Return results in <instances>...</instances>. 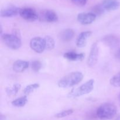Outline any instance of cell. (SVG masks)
Segmentation results:
<instances>
[{
	"label": "cell",
	"instance_id": "4fadbf2b",
	"mask_svg": "<svg viewBox=\"0 0 120 120\" xmlns=\"http://www.w3.org/2000/svg\"><path fill=\"white\" fill-rule=\"evenodd\" d=\"M42 18L44 21L48 22H55L58 20L57 15L52 10H46L43 11Z\"/></svg>",
	"mask_w": 120,
	"mask_h": 120
},
{
	"label": "cell",
	"instance_id": "cb8c5ba5",
	"mask_svg": "<svg viewBox=\"0 0 120 120\" xmlns=\"http://www.w3.org/2000/svg\"><path fill=\"white\" fill-rule=\"evenodd\" d=\"M73 3L79 7H83L85 5L87 0H71Z\"/></svg>",
	"mask_w": 120,
	"mask_h": 120
},
{
	"label": "cell",
	"instance_id": "484cf974",
	"mask_svg": "<svg viewBox=\"0 0 120 120\" xmlns=\"http://www.w3.org/2000/svg\"><path fill=\"white\" fill-rule=\"evenodd\" d=\"M0 120H5V117L1 114V116H0Z\"/></svg>",
	"mask_w": 120,
	"mask_h": 120
},
{
	"label": "cell",
	"instance_id": "ffe728a7",
	"mask_svg": "<svg viewBox=\"0 0 120 120\" xmlns=\"http://www.w3.org/2000/svg\"><path fill=\"white\" fill-rule=\"evenodd\" d=\"M44 39L45 40L46 49H47V50H52V49L55 48V41L51 36H46Z\"/></svg>",
	"mask_w": 120,
	"mask_h": 120
},
{
	"label": "cell",
	"instance_id": "5bb4252c",
	"mask_svg": "<svg viewBox=\"0 0 120 120\" xmlns=\"http://www.w3.org/2000/svg\"><path fill=\"white\" fill-rule=\"evenodd\" d=\"M75 31L71 29H67L60 33L59 38L63 42H69L74 38Z\"/></svg>",
	"mask_w": 120,
	"mask_h": 120
},
{
	"label": "cell",
	"instance_id": "277c9868",
	"mask_svg": "<svg viewBox=\"0 0 120 120\" xmlns=\"http://www.w3.org/2000/svg\"><path fill=\"white\" fill-rule=\"evenodd\" d=\"M2 39L5 44L12 49H18L22 46L21 38L14 34H4L2 36Z\"/></svg>",
	"mask_w": 120,
	"mask_h": 120
},
{
	"label": "cell",
	"instance_id": "6da1fadb",
	"mask_svg": "<svg viewBox=\"0 0 120 120\" xmlns=\"http://www.w3.org/2000/svg\"><path fill=\"white\" fill-rule=\"evenodd\" d=\"M83 75L80 71H73L61 79L58 82V86L60 88H70L79 84L82 81Z\"/></svg>",
	"mask_w": 120,
	"mask_h": 120
},
{
	"label": "cell",
	"instance_id": "603a6c76",
	"mask_svg": "<svg viewBox=\"0 0 120 120\" xmlns=\"http://www.w3.org/2000/svg\"><path fill=\"white\" fill-rule=\"evenodd\" d=\"M32 69L35 72H38L41 69L42 67V64L40 61L35 60L31 64Z\"/></svg>",
	"mask_w": 120,
	"mask_h": 120
},
{
	"label": "cell",
	"instance_id": "52a82bcc",
	"mask_svg": "<svg viewBox=\"0 0 120 120\" xmlns=\"http://www.w3.org/2000/svg\"><path fill=\"white\" fill-rule=\"evenodd\" d=\"M98 47L97 42H95L91 46L90 52L87 59V64L89 67H94L98 61Z\"/></svg>",
	"mask_w": 120,
	"mask_h": 120
},
{
	"label": "cell",
	"instance_id": "9a60e30c",
	"mask_svg": "<svg viewBox=\"0 0 120 120\" xmlns=\"http://www.w3.org/2000/svg\"><path fill=\"white\" fill-rule=\"evenodd\" d=\"M84 53H77L74 52H69L64 54V57L70 61L75 62V61L82 60L84 57Z\"/></svg>",
	"mask_w": 120,
	"mask_h": 120
},
{
	"label": "cell",
	"instance_id": "e0dca14e",
	"mask_svg": "<svg viewBox=\"0 0 120 120\" xmlns=\"http://www.w3.org/2000/svg\"><path fill=\"white\" fill-rule=\"evenodd\" d=\"M21 87V84H19V83H15V84L9 86L8 87H7L6 89V93L9 96H15L18 93L19 90H20Z\"/></svg>",
	"mask_w": 120,
	"mask_h": 120
},
{
	"label": "cell",
	"instance_id": "44dd1931",
	"mask_svg": "<svg viewBox=\"0 0 120 120\" xmlns=\"http://www.w3.org/2000/svg\"><path fill=\"white\" fill-rule=\"evenodd\" d=\"M110 84L116 87H120V72L116 74L110 79Z\"/></svg>",
	"mask_w": 120,
	"mask_h": 120
},
{
	"label": "cell",
	"instance_id": "7a4b0ae2",
	"mask_svg": "<svg viewBox=\"0 0 120 120\" xmlns=\"http://www.w3.org/2000/svg\"><path fill=\"white\" fill-rule=\"evenodd\" d=\"M117 112V108L116 105L112 103H105L98 108L97 116L101 120H111L116 116Z\"/></svg>",
	"mask_w": 120,
	"mask_h": 120
},
{
	"label": "cell",
	"instance_id": "8fae6325",
	"mask_svg": "<svg viewBox=\"0 0 120 120\" xmlns=\"http://www.w3.org/2000/svg\"><path fill=\"white\" fill-rule=\"evenodd\" d=\"M102 6L105 10L111 11L118 9L120 6V4L118 0H103Z\"/></svg>",
	"mask_w": 120,
	"mask_h": 120
},
{
	"label": "cell",
	"instance_id": "3957f363",
	"mask_svg": "<svg viewBox=\"0 0 120 120\" xmlns=\"http://www.w3.org/2000/svg\"><path fill=\"white\" fill-rule=\"evenodd\" d=\"M94 86V80L91 79L86 82L84 84H82L79 87L73 90L69 94V96L71 97H80L83 95L87 94L93 91Z\"/></svg>",
	"mask_w": 120,
	"mask_h": 120
},
{
	"label": "cell",
	"instance_id": "d6986e66",
	"mask_svg": "<svg viewBox=\"0 0 120 120\" xmlns=\"http://www.w3.org/2000/svg\"><path fill=\"white\" fill-rule=\"evenodd\" d=\"M39 87V84L38 83H34V84H29L25 88L24 90H23V93L26 96L29 95L32 93L34 92L35 90H37Z\"/></svg>",
	"mask_w": 120,
	"mask_h": 120
},
{
	"label": "cell",
	"instance_id": "d4e9b609",
	"mask_svg": "<svg viewBox=\"0 0 120 120\" xmlns=\"http://www.w3.org/2000/svg\"><path fill=\"white\" fill-rule=\"evenodd\" d=\"M115 56H116V57L117 59L120 60V48L118 50H117V52L116 53Z\"/></svg>",
	"mask_w": 120,
	"mask_h": 120
},
{
	"label": "cell",
	"instance_id": "5b68a950",
	"mask_svg": "<svg viewBox=\"0 0 120 120\" xmlns=\"http://www.w3.org/2000/svg\"><path fill=\"white\" fill-rule=\"evenodd\" d=\"M30 47L35 52L41 53L46 49V43L44 38L35 37L30 41Z\"/></svg>",
	"mask_w": 120,
	"mask_h": 120
},
{
	"label": "cell",
	"instance_id": "ac0fdd59",
	"mask_svg": "<svg viewBox=\"0 0 120 120\" xmlns=\"http://www.w3.org/2000/svg\"><path fill=\"white\" fill-rule=\"evenodd\" d=\"M27 102H28V98L25 96L19 97L17 99H15V100L12 102V104L16 107H22L26 105Z\"/></svg>",
	"mask_w": 120,
	"mask_h": 120
},
{
	"label": "cell",
	"instance_id": "ba28073f",
	"mask_svg": "<svg viewBox=\"0 0 120 120\" xmlns=\"http://www.w3.org/2000/svg\"><path fill=\"white\" fill-rule=\"evenodd\" d=\"M96 19V15L93 12H82L77 15V21L82 25H89Z\"/></svg>",
	"mask_w": 120,
	"mask_h": 120
},
{
	"label": "cell",
	"instance_id": "4316f807",
	"mask_svg": "<svg viewBox=\"0 0 120 120\" xmlns=\"http://www.w3.org/2000/svg\"><path fill=\"white\" fill-rule=\"evenodd\" d=\"M0 29H1V31H0V32H1V34H2V25H0Z\"/></svg>",
	"mask_w": 120,
	"mask_h": 120
},
{
	"label": "cell",
	"instance_id": "7402d4cb",
	"mask_svg": "<svg viewBox=\"0 0 120 120\" xmlns=\"http://www.w3.org/2000/svg\"><path fill=\"white\" fill-rule=\"evenodd\" d=\"M73 113V110H71V109H69V110H64V111H62L59 113L56 114L55 115V117L57 118H62L68 117V116L72 114Z\"/></svg>",
	"mask_w": 120,
	"mask_h": 120
},
{
	"label": "cell",
	"instance_id": "8992f818",
	"mask_svg": "<svg viewBox=\"0 0 120 120\" xmlns=\"http://www.w3.org/2000/svg\"><path fill=\"white\" fill-rule=\"evenodd\" d=\"M19 15L23 19L31 22L36 21L39 18V15L36 11L31 8H23L21 9Z\"/></svg>",
	"mask_w": 120,
	"mask_h": 120
},
{
	"label": "cell",
	"instance_id": "30bf717a",
	"mask_svg": "<svg viewBox=\"0 0 120 120\" xmlns=\"http://www.w3.org/2000/svg\"><path fill=\"white\" fill-rule=\"evenodd\" d=\"M92 35V32L84 31L79 34L76 41V45L78 48H84L86 46L87 41Z\"/></svg>",
	"mask_w": 120,
	"mask_h": 120
},
{
	"label": "cell",
	"instance_id": "7c38bea8",
	"mask_svg": "<svg viewBox=\"0 0 120 120\" xmlns=\"http://www.w3.org/2000/svg\"><path fill=\"white\" fill-rule=\"evenodd\" d=\"M29 66V62L22 60H18L13 64V70L16 73H21L28 69Z\"/></svg>",
	"mask_w": 120,
	"mask_h": 120
},
{
	"label": "cell",
	"instance_id": "2e32d148",
	"mask_svg": "<svg viewBox=\"0 0 120 120\" xmlns=\"http://www.w3.org/2000/svg\"><path fill=\"white\" fill-rule=\"evenodd\" d=\"M103 41V42L109 47H116L119 43L118 38L112 35L105 36Z\"/></svg>",
	"mask_w": 120,
	"mask_h": 120
},
{
	"label": "cell",
	"instance_id": "83f0119b",
	"mask_svg": "<svg viewBox=\"0 0 120 120\" xmlns=\"http://www.w3.org/2000/svg\"></svg>",
	"mask_w": 120,
	"mask_h": 120
},
{
	"label": "cell",
	"instance_id": "9c48e42d",
	"mask_svg": "<svg viewBox=\"0 0 120 120\" xmlns=\"http://www.w3.org/2000/svg\"><path fill=\"white\" fill-rule=\"evenodd\" d=\"M20 8L14 5H8L2 8L1 11V16L2 17L9 18L16 16L19 14Z\"/></svg>",
	"mask_w": 120,
	"mask_h": 120
}]
</instances>
